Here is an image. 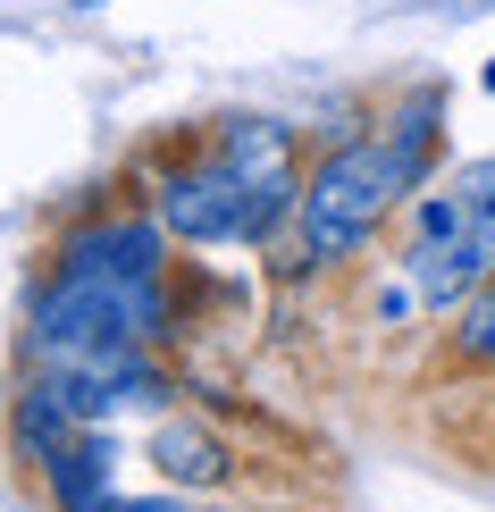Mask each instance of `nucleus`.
Returning <instances> with one entry per match:
<instances>
[{
	"label": "nucleus",
	"instance_id": "nucleus-1",
	"mask_svg": "<svg viewBox=\"0 0 495 512\" xmlns=\"http://www.w3.org/2000/svg\"><path fill=\"white\" fill-rule=\"evenodd\" d=\"M437 152V93H412L378 135L336 143L311 168V185L294 194L303 210V252L311 261H344L353 244H370V227L395 210L403 194H420V168Z\"/></svg>",
	"mask_w": 495,
	"mask_h": 512
},
{
	"label": "nucleus",
	"instance_id": "nucleus-2",
	"mask_svg": "<svg viewBox=\"0 0 495 512\" xmlns=\"http://www.w3.org/2000/svg\"><path fill=\"white\" fill-rule=\"evenodd\" d=\"M412 294L420 303H470L495 277V160H470L437 194H420V227H412Z\"/></svg>",
	"mask_w": 495,
	"mask_h": 512
},
{
	"label": "nucleus",
	"instance_id": "nucleus-3",
	"mask_svg": "<svg viewBox=\"0 0 495 512\" xmlns=\"http://www.w3.org/2000/svg\"><path fill=\"white\" fill-rule=\"evenodd\" d=\"M160 328V286L152 277H84V269H59L34 303V353L42 370L59 361H84V353H126Z\"/></svg>",
	"mask_w": 495,
	"mask_h": 512
},
{
	"label": "nucleus",
	"instance_id": "nucleus-4",
	"mask_svg": "<svg viewBox=\"0 0 495 512\" xmlns=\"http://www.w3.org/2000/svg\"><path fill=\"white\" fill-rule=\"evenodd\" d=\"M160 227L185 236V244H227V236H269L277 210L252 194L219 152H210L202 168H177V177L160 185Z\"/></svg>",
	"mask_w": 495,
	"mask_h": 512
},
{
	"label": "nucleus",
	"instance_id": "nucleus-5",
	"mask_svg": "<svg viewBox=\"0 0 495 512\" xmlns=\"http://www.w3.org/2000/svg\"><path fill=\"white\" fill-rule=\"evenodd\" d=\"M59 269L84 277H160V227L152 219H101L59 244Z\"/></svg>",
	"mask_w": 495,
	"mask_h": 512
},
{
	"label": "nucleus",
	"instance_id": "nucleus-6",
	"mask_svg": "<svg viewBox=\"0 0 495 512\" xmlns=\"http://www.w3.org/2000/svg\"><path fill=\"white\" fill-rule=\"evenodd\" d=\"M110 437H93V429H76L68 445H59L42 471H51V496H59V512H101L110 504Z\"/></svg>",
	"mask_w": 495,
	"mask_h": 512
},
{
	"label": "nucleus",
	"instance_id": "nucleus-7",
	"mask_svg": "<svg viewBox=\"0 0 495 512\" xmlns=\"http://www.w3.org/2000/svg\"><path fill=\"white\" fill-rule=\"evenodd\" d=\"M152 462H160V479H177V487H219L227 479V445L210 429H193V420H160Z\"/></svg>",
	"mask_w": 495,
	"mask_h": 512
},
{
	"label": "nucleus",
	"instance_id": "nucleus-8",
	"mask_svg": "<svg viewBox=\"0 0 495 512\" xmlns=\"http://www.w3.org/2000/svg\"><path fill=\"white\" fill-rule=\"evenodd\" d=\"M454 353H462V361H479V370H495V277H487V286H479V294L462 303Z\"/></svg>",
	"mask_w": 495,
	"mask_h": 512
},
{
	"label": "nucleus",
	"instance_id": "nucleus-9",
	"mask_svg": "<svg viewBox=\"0 0 495 512\" xmlns=\"http://www.w3.org/2000/svg\"><path fill=\"white\" fill-rule=\"evenodd\" d=\"M101 512H177V504H118V496H110V504H101Z\"/></svg>",
	"mask_w": 495,
	"mask_h": 512
},
{
	"label": "nucleus",
	"instance_id": "nucleus-10",
	"mask_svg": "<svg viewBox=\"0 0 495 512\" xmlns=\"http://www.w3.org/2000/svg\"><path fill=\"white\" fill-rule=\"evenodd\" d=\"M479 84H487V93H495V59H487V76H479Z\"/></svg>",
	"mask_w": 495,
	"mask_h": 512
}]
</instances>
